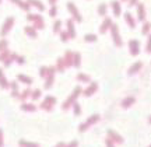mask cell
Masks as SVG:
<instances>
[{
	"label": "cell",
	"mask_w": 151,
	"mask_h": 147,
	"mask_svg": "<svg viewBox=\"0 0 151 147\" xmlns=\"http://www.w3.org/2000/svg\"><path fill=\"white\" fill-rule=\"evenodd\" d=\"M39 95H41V91H39V90H36V91H34L32 98H34V99H36V98H39Z\"/></svg>",
	"instance_id": "cell-9"
},
{
	"label": "cell",
	"mask_w": 151,
	"mask_h": 147,
	"mask_svg": "<svg viewBox=\"0 0 151 147\" xmlns=\"http://www.w3.org/2000/svg\"><path fill=\"white\" fill-rule=\"evenodd\" d=\"M148 121H150V123H151V118H150V119H148Z\"/></svg>",
	"instance_id": "cell-14"
},
{
	"label": "cell",
	"mask_w": 151,
	"mask_h": 147,
	"mask_svg": "<svg viewBox=\"0 0 151 147\" xmlns=\"http://www.w3.org/2000/svg\"><path fill=\"white\" fill-rule=\"evenodd\" d=\"M108 133H109V136H111L109 139H111V140H112L113 143H115V142H116V143H122V142H123V139H122V137H120V136H119L117 133H115L113 130H109Z\"/></svg>",
	"instance_id": "cell-2"
},
{
	"label": "cell",
	"mask_w": 151,
	"mask_h": 147,
	"mask_svg": "<svg viewBox=\"0 0 151 147\" xmlns=\"http://www.w3.org/2000/svg\"><path fill=\"white\" fill-rule=\"evenodd\" d=\"M56 147H65V144H63V143H60L59 146H56Z\"/></svg>",
	"instance_id": "cell-13"
},
{
	"label": "cell",
	"mask_w": 151,
	"mask_h": 147,
	"mask_svg": "<svg viewBox=\"0 0 151 147\" xmlns=\"http://www.w3.org/2000/svg\"><path fill=\"white\" fill-rule=\"evenodd\" d=\"M74 112H76V115H78V114H80V107H78L77 104L74 105Z\"/></svg>",
	"instance_id": "cell-10"
},
{
	"label": "cell",
	"mask_w": 151,
	"mask_h": 147,
	"mask_svg": "<svg viewBox=\"0 0 151 147\" xmlns=\"http://www.w3.org/2000/svg\"><path fill=\"white\" fill-rule=\"evenodd\" d=\"M20 146H21V147H39L38 144H34V143H27V142H20Z\"/></svg>",
	"instance_id": "cell-6"
},
{
	"label": "cell",
	"mask_w": 151,
	"mask_h": 147,
	"mask_svg": "<svg viewBox=\"0 0 151 147\" xmlns=\"http://www.w3.org/2000/svg\"><path fill=\"white\" fill-rule=\"evenodd\" d=\"M67 147H77V142H71V144H69Z\"/></svg>",
	"instance_id": "cell-11"
},
{
	"label": "cell",
	"mask_w": 151,
	"mask_h": 147,
	"mask_svg": "<svg viewBox=\"0 0 151 147\" xmlns=\"http://www.w3.org/2000/svg\"><path fill=\"white\" fill-rule=\"evenodd\" d=\"M98 119H100V116H98V115H92V116H91V118H90V119H88V121L84 123V125H81V126H80V130L84 132L87 128H88V126H90V125H91V123H95Z\"/></svg>",
	"instance_id": "cell-1"
},
{
	"label": "cell",
	"mask_w": 151,
	"mask_h": 147,
	"mask_svg": "<svg viewBox=\"0 0 151 147\" xmlns=\"http://www.w3.org/2000/svg\"><path fill=\"white\" fill-rule=\"evenodd\" d=\"M95 90H97V84L94 83L92 85H90V87H88V90H85V95H87V97H90V95H91Z\"/></svg>",
	"instance_id": "cell-5"
},
{
	"label": "cell",
	"mask_w": 151,
	"mask_h": 147,
	"mask_svg": "<svg viewBox=\"0 0 151 147\" xmlns=\"http://www.w3.org/2000/svg\"><path fill=\"white\" fill-rule=\"evenodd\" d=\"M3 146V142H1V132H0V147Z\"/></svg>",
	"instance_id": "cell-12"
},
{
	"label": "cell",
	"mask_w": 151,
	"mask_h": 147,
	"mask_svg": "<svg viewBox=\"0 0 151 147\" xmlns=\"http://www.w3.org/2000/svg\"><path fill=\"white\" fill-rule=\"evenodd\" d=\"M22 109H27V111H34V109H35V107H34V105H25V104H24V105H22Z\"/></svg>",
	"instance_id": "cell-7"
},
{
	"label": "cell",
	"mask_w": 151,
	"mask_h": 147,
	"mask_svg": "<svg viewBox=\"0 0 151 147\" xmlns=\"http://www.w3.org/2000/svg\"><path fill=\"white\" fill-rule=\"evenodd\" d=\"M133 102H134V98H133V97H129V98H126V99H123L122 105H123L125 108H127V107H130V105H132Z\"/></svg>",
	"instance_id": "cell-4"
},
{
	"label": "cell",
	"mask_w": 151,
	"mask_h": 147,
	"mask_svg": "<svg viewBox=\"0 0 151 147\" xmlns=\"http://www.w3.org/2000/svg\"><path fill=\"white\" fill-rule=\"evenodd\" d=\"M105 144H106V147H115L113 142H112L111 139H106V140H105Z\"/></svg>",
	"instance_id": "cell-8"
},
{
	"label": "cell",
	"mask_w": 151,
	"mask_h": 147,
	"mask_svg": "<svg viewBox=\"0 0 151 147\" xmlns=\"http://www.w3.org/2000/svg\"><path fill=\"white\" fill-rule=\"evenodd\" d=\"M52 104H55V98H52V97L46 98L45 102L42 104V108H44V109H52V107H50Z\"/></svg>",
	"instance_id": "cell-3"
}]
</instances>
